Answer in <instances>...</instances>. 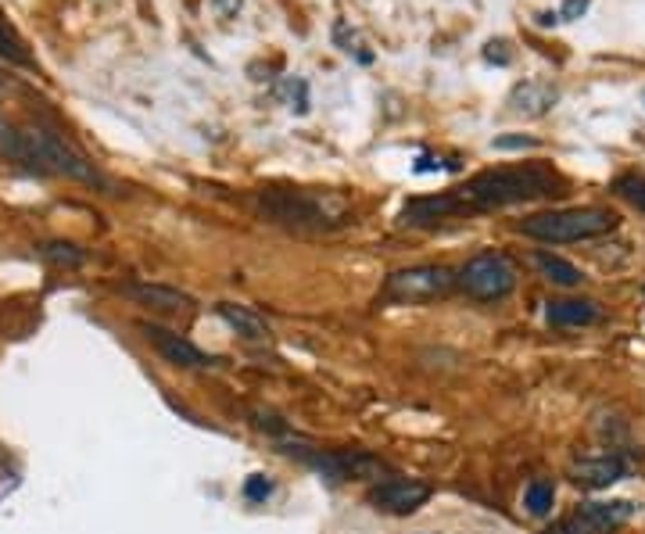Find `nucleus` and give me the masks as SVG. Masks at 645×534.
<instances>
[{
    "mask_svg": "<svg viewBox=\"0 0 645 534\" xmlns=\"http://www.w3.org/2000/svg\"><path fill=\"white\" fill-rule=\"evenodd\" d=\"M563 194V180L549 165H506V169H484L466 187L456 190L463 216L484 212V208H506L520 201H538Z\"/></svg>",
    "mask_w": 645,
    "mask_h": 534,
    "instance_id": "obj_1",
    "label": "nucleus"
},
{
    "mask_svg": "<svg viewBox=\"0 0 645 534\" xmlns=\"http://www.w3.org/2000/svg\"><path fill=\"white\" fill-rule=\"evenodd\" d=\"M258 212L287 230H334L352 219V208L334 190L269 187L258 194Z\"/></svg>",
    "mask_w": 645,
    "mask_h": 534,
    "instance_id": "obj_2",
    "label": "nucleus"
},
{
    "mask_svg": "<svg viewBox=\"0 0 645 534\" xmlns=\"http://www.w3.org/2000/svg\"><path fill=\"white\" fill-rule=\"evenodd\" d=\"M617 230V216L610 208H559V212H538V216L524 219L520 233L534 237L545 244H570V241H592L602 233Z\"/></svg>",
    "mask_w": 645,
    "mask_h": 534,
    "instance_id": "obj_3",
    "label": "nucleus"
},
{
    "mask_svg": "<svg viewBox=\"0 0 645 534\" xmlns=\"http://www.w3.org/2000/svg\"><path fill=\"white\" fill-rule=\"evenodd\" d=\"M26 144H29V169H36V173H58L65 180L86 183V187H108L104 176L94 169V162H86L76 147L65 144L58 133L29 130Z\"/></svg>",
    "mask_w": 645,
    "mask_h": 534,
    "instance_id": "obj_4",
    "label": "nucleus"
},
{
    "mask_svg": "<svg viewBox=\"0 0 645 534\" xmlns=\"http://www.w3.org/2000/svg\"><path fill=\"white\" fill-rule=\"evenodd\" d=\"M456 287L477 302H502L516 291V266L502 251H481L456 273Z\"/></svg>",
    "mask_w": 645,
    "mask_h": 534,
    "instance_id": "obj_5",
    "label": "nucleus"
},
{
    "mask_svg": "<svg viewBox=\"0 0 645 534\" xmlns=\"http://www.w3.org/2000/svg\"><path fill=\"white\" fill-rule=\"evenodd\" d=\"M456 287V269L448 266H413L398 269L384 280V302L391 305H427L445 298Z\"/></svg>",
    "mask_w": 645,
    "mask_h": 534,
    "instance_id": "obj_6",
    "label": "nucleus"
},
{
    "mask_svg": "<svg viewBox=\"0 0 645 534\" xmlns=\"http://www.w3.org/2000/svg\"><path fill=\"white\" fill-rule=\"evenodd\" d=\"M312 466L319 474H327L330 481H380V474H387L391 466L380 456L366 452V448H334V452H309Z\"/></svg>",
    "mask_w": 645,
    "mask_h": 534,
    "instance_id": "obj_7",
    "label": "nucleus"
},
{
    "mask_svg": "<svg viewBox=\"0 0 645 534\" xmlns=\"http://www.w3.org/2000/svg\"><path fill=\"white\" fill-rule=\"evenodd\" d=\"M430 484L416 481V477H387V481H377L370 491H366V502L370 509L384 513V517H413L416 509H423L430 502Z\"/></svg>",
    "mask_w": 645,
    "mask_h": 534,
    "instance_id": "obj_8",
    "label": "nucleus"
},
{
    "mask_svg": "<svg viewBox=\"0 0 645 534\" xmlns=\"http://www.w3.org/2000/svg\"><path fill=\"white\" fill-rule=\"evenodd\" d=\"M140 334H144L147 345H155V352L165 362L180 366V370H205V366H212V359L198 345H190L187 337L172 334V330L158 327V323H140Z\"/></svg>",
    "mask_w": 645,
    "mask_h": 534,
    "instance_id": "obj_9",
    "label": "nucleus"
},
{
    "mask_svg": "<svg viewBox=\"0 0 645 534\" xmlns=\"http://www.w3.org/2000/svg\"><path fill=\"white\" fill-rule=\"evenodd\" d=\"M448 219H463V205H459L456 190L405 201L402 212H398V223L402 226H438L448 223Z\"/></svg>",
    "mask_w": 645,
    "mask_h": 534,
    "instance_id": "obj_10",
    "label": "nucleus"
},
{
    "mask_svg": "<svg viewBox=\"0 0 645 534\" xmlns=\"http://www.w3.org/2000/svg\"><path fill=\"white\" fill-rule=\"evenodd\" d=\"M631 502H585L567 520L577 534H613L631 520Z\"/></svg>",
    "mask_w": 645,
    "mask_h": 534,
    "instance_id": "obj_11",
    "label": "nucleus"
},
{
    "mask_svg": "<svg viewBox=\"0 0 645 534\" xmlns=\"http://www.w3.org/2000/svg\"><path fill=\"white\" fill-rule=\"evenodd\" d=\"M628 474V463L617 452H602V456H585L570 466V481L581 488H610L613 481Z\"/></svg>",
    "mask_w": 645,
    "mask_h": 534,
    "instance_id": "obj_12",
    "label": "nucleus"
},
{
    "mask_svg": "<svg viewBox=\"0 0 645 534\" xmlns=\"http://www.w3.org/2000/svg\"><path fill=\"white\" fill-rule=\"evenodd\" d=\"M126 298H133L137 305L144 309H155V312H187L194 309V298L180 287H169V284H126L122 287Z\"/></svg>",
    "mask_w": 645,
    "mask_h": 534,
    "instance_id": "obj_13",
    "label": "nucleus"
},
{
    "mask_svg": "<svg viewBox=\"0 0 645 534\" xmlns=\"http://www.w3.org/2000/svg\"><path fill=\"white\" fill-rule=\"evenodd\" d=\"M556 101H559L556 87L538 83V79H527V83H520V87L509 94V108H513L516 115H527V119L549 115L552 108H556Z\"/></svg>",
    "mask_w": 645,
    "mask_h": 534,
    "instance_id": "obj_14",
    "label": "nucleus"
},
{
    "mask_svg": "<svg viewBox=\"0 0 645 534\" xmlns=\"http://www.w3.org/2000/svg\"><path fill=\"white\" fill-rule=\"evenodd\" d=\"M215 312H219V319H223L226 327H230L237 337H244V341H269V337H273V330H269L266 319L258 316L255 309H248V305L219 302L215 305Z\"/></svg>",
    "mask_w": 645,
    "mask_h": 534,
    "instance_id": "obj_15",
    "label": "nucleus"
},
{
    "mask_svg": "<svg viewBox=\"0 0 645 534\" xmlns=\"http://www.w3.org/2000/svg\"><path fill=\"white\" fill-rule=\"evenodd\" d=\"M545 316H549L552 327H592L602 319V312L588 298H559V302H549Z\"/></svg>",
    "mask_w": 645,
    "mask_h": 534,
    "instance_id": "obj_16",
    "label": "nucleus"
},
{
    "mask_svg": "<svg viewBox=\"0 0 645 534\" xmlns=\"http://www.w3.org/2000/svg\"><path fill=\"white\" fill-rule=\"evenodd\" d=\"M534 266H538V273H542L545 280H552L556 287H577L585 280V273H581L574 262L559 259L552 251H534Z\"/></svg>",
    "mask_w": 645,
    "mask_h": 534,
    "instance_id": "obj_17",
    "label": "nucleus"
},
{
    "mask_svg": "<svg viewBox=\"0 0 645 534\" xmlns=\"http://www.w3.org/2000/svg\"><path fill=\"white\" fill-rule=\"evenodd\" d=\"M0 58L11 61V65H26V69H33L36 65L29 44L18 36L15 26H8V18H0Z\"/></svg>",
    "mask_w": 645,
    "mask_h": 534,
    "instance_id": "obj_18",
    "label": "nucleus"
},
{
    "mask_svg": "<svg viewBox=\"0 0 645 534\" xmlns=\"http://www.w3.org/2000/svg\"><path fill=\"white\" fill-rule=\"evenodd\" d=\"M40 259L61 269H79L86 262V251L69 241H51V244H40Z\"/></svg>",
    "mask_w": 645,
    "mask_h": 534,
    "instance_id": "obj_19",
    "label": "nucleus"
},
{
    "mask_svg": "<svg viewBox=\"0 0 645 534\" xmlns=\"http://www.w3.org/2000/svg\"><path fill=\"white\" fill-rule=\"evenodd\" d=\"M0 158H11V162L29 165V144L26 133L15 130L8 119H0Z\"/></svg>",
    "mask_w": 645,
    "mask_h": 534,
    "instance_id": "obj_20",
    "label": "nucleus"
},
{
    "mask_svg": "<svg viewBox=\"0 0 645 534\" xmlns=\"http://www.w3.org/2000/svg\"><path fill=\"white\" fill-rule=\"evenodd\" d=\"M552 502H556V488L552 481H531L524 491V506L531 517H549L552 513Z\"/></svg>",
    "mask_w": 645,
    "mask_h": 534,
    "instance_id": "obj_21",
    "label": "nucleus"
},
{
    "mask_svg": "<svg viewBox=\"0 0 645 534\" xmlns=\"http://www.w3.org/2000/svg\"><path fill=\"white\" fill-rule=\"evenodd\" d=\"M613 190H617V194L628 201V205H635L638 212H645V176H638V173L620 176V180L613 183Z\"/></svg>",
    "mask_w": 645,
    "mask_h": 534,
    "instance_id": "obj_22",
    "label": "nucleus"
},
{
    "mask_svg": "<svg viewBox=\"0 0 645 534\" xmlns=\"http://www.w3.org/2000/svg\"><path fill=\"white\" fill-rule=\"evenodd\" d=\"M269 495H273V484H269L266 477H262V474L248 477V484H244V499H248V502H266Z\"/></svg>",
    "mask_w": 645,
    "mask_h": 534,
    "instance_id": "obj_23",
    "label": "nucleus"
},
{
    "mask_svg": "<svg viewBox=\"0 0 645 534\" xmlns=\"http://www.w3.org/2000/svg\"><path fill=\"white\" fill-rule=\"evenodd\" d=\"M491 147H495V151H520V147H538V140L534 137H499Z\"/></svg>",
    "mask_w": 645,
    "mask_h": 534,
    "instance_id": "obj_24",
    "label": "nucleus"
},
{
    "mask_svg": "<svg viewBox=\"0 0 645 534\" xmlns=\"http://www.w3.org/2000/svg\"><path fill=\"white\" fill-rule=\"evenodd\" d=\"M506 47H509L506 40H499V44H495V40H491V44H488V51H484V58H488V61H499V65H509V61H513V54H509Z\"/></svg>",
    "mask_w": 645,
    "mask_h": 534,
    "instance_id": "obj_25",
    "label": "nucleus"
},
{
    "mask_svg": "<svg viewBox=\"0 0 645 534\" xmlns=\"http://www.w3.org/2000/svg\"><path fill=\"white\" fill-rule=\"evenodd\" d=\"M585 4H588V0H570L567 8H563V18H570V15H577V11H585Z\"/></svg>",
    "mask_w": 645,
    "mask_h": 534,
    "instance_id": "obj_26",
    "label": "nucleus"
},
{
    "mask_svg": "<svg viewBox=\"0 0 645 534\" xmlns=\"http://www.w3.org/2000/svg\"><path fill=\"white\" fill-rule=\"evenodd\" d=\"M549 534H577V531H574V527H570V524H567V520H563V524H556V527H552V531H549Z\"/></svg>",
    "mask_w": 645,
    "mask_h": 534,
    "instance_id": "obj_27",
    "label": "nucleus"
},
{
    "mask_svg": "<svg viewBox=\"0 0 645 534\" xmlns=\"http://www.w3.org/2000/svg\"><path fill=\"white\" fill-rule=\"evenodd\" d=\"M215 8H233V11H237V8H241V0H215Z\"/></svg>",
    "mask_w": 645,
    "mask_h": 534,
    "instance_id": "obj_28",
    "label": "nucleus"
},
{
    "mask_svg": "<svg viewBox=\"0 0 645 534\" xmlns=\"http://www.w3.org/2000/svg\"><path fill=\"white\" fill-rule=\"evenodd\" d=\"M4 94H8V87H4V76H0V97H4Z\"/></svg>",
    "mask_w": 645,
    "mask_h": 534,
    "instance_id": "obj_29",
    "label": "nucleus"
}]
</instances>
